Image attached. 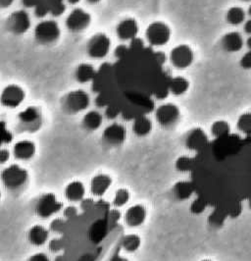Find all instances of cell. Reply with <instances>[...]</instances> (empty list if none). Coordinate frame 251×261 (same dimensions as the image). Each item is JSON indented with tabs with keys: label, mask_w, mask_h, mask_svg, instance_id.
<instances>
[{
	"label": "cell",
	"mask_w": 251,
	"mask_h": 261,
	"mask_svg": "<svg viewBox=\"0 0 251 261\" xmlns=\"http://www.w3.org/2000/svg\"><path fill=\"white\" fill-rule=\"evenodd\" d=\"M189 180L210 208L228 209L251 196V137L213 139L193 156Z\"/></svg>",
	"instance_id": "6da1fadb"
},
{
	"label": "cell",
	"mask_w": 251,
	"mask_h": 261,
	"mask_svg": "<svg viewBox=\"0 0 251 261\" xmlns=\"http://www.w3.org/2000/svg\"><path fill=\"white\" fill-rule=\"evenodd\" d=\"M29 171L19 164H11L2 170L0 180L9 193H19L29 183Z\"/></svg>",
	"instance_id": "7a4b0ae2"
},
{
	"label": "cell",
	"mask_w": 251,
	"mask_h": 261,
	"mask_svg": "<svg viewBox=\"0 0 251 261\" xmlns=\"http://www.w3.org/2000/svg\"><path fill=\"white\" fill-rule=\"evenodd\" d=\"M61 108L68 115H77L87 111L91 105V96L83 90L67 92L61 99Z\"/></svg>",
	"instance_id": "3957f363"
},
{
	"label": "cell",
	"mask_w": 251,
	"mask_h": 261,
	"mask_svg": "<svg viewBox=\"0 0 251 261\" xmlns=\"http://www.w3.org/2000/svg\"><path fill=\"white\" fill-rule=\"evenodd\" d=\"M61 37V29L58 23L52 19H44L35 27L34 38L42 46H51Z\"/></svg>",
	"instance_id": "277c9868"
},
{
	"label": "cell",
	"mask_w": 251,
	"mask_h": 261,
	"mask_svg": "<svg viewBox=\"0 0 251 261\" xmlns=\"http://www.w3.org/2000/svg\"><path fill=\"white\" fill-rule=\"evenodd\" d=\"M171 38L172 30L163 21H154L146 28V41L151 47H162L169 43Z\"/></svg>",
	"instance_id": "5b68a950"
},
{
	"label": "cell",
	"mask_w": 251,
	"mask_h": 261,
	"mask_svg": "<svg viewBox=\"0 0 251 261\" xmlns=\"http://www.w3.org/2000/svg\"><path fill=\"white\" fill-rule=\"evenodd\" d=\"M111 39L104 33H96L88 40L86 50L90 58L100 60L105 58L111 50Z\"/></svg>",
	"instance_id": "8992f818"
},
{
	"label": "cell",
	"mask_w": 251,
	"mask_h": 261,
	"mask_svg": "<svg viewBox=\"0 0 251 261\" xmlns=\"http://www.w3.org/2000/svg\"><path fill=\"white\" fill-rule=\"evenodd\" d=\"M155 120L159 126L164 129L175 127L181 119V110L178 105L172 102H166L159 105L155 109Z\"/></svg>",
	"instance_id": "52a82bcc"
},
{
	"label": "cell",
	"mask_w": 251,
	"mask_h": 261,
	"mask_svg": "<svg viewBox=\"0 0 251 261\" xmlns=\"http://www.w3.org/2000/svg\"><path fill=\"white\" fill-rule=\"evenodd\" d=\"M6 30L15 36H22L32 28L30 14L24 9L15 10L5 21Z\"/></svg>",
	"instance_id": "ba28073f"
},
{
	"label": "cell",
	"mask_w": 251,
	"mask_h": 261,
	"mask_svg": "<svg viewBox=\"0 0 251 261\" xmlns=\"http://www.w3.org/2000/svg\"><path fill=\"white\" fill-rule=\"evenodd\" d=\"M92 15L82 8H75L68 14L65 26L69 32L79 34L86 32L92 25Z\"/></svg>",
	"instance_id": "9c48e42d"
},
{
	"label": "cell",
	"mask_w": 251,
	"mask_h": 261,
	"mask_svg": "<svg viewBox=\"0 0 251 261\" xmlns=\"http://www.w3.org/2000/svg\"><path fill=\"white\" fill-rule=\"evenodd\" d=\"M63 209V203L53 193L40 196L36 204V213L41 219H48Z\"/></svg>",
	"instance_id": "30bf717a"
},
{
	"label": "cell",
	"mask_w": 251,
	"mask_h": 261,
	"mask_svg": "<svg viewBox=\"0 0 251 261\" xmlns=\"http://www.w3.org/2000/svg\"><path fill=\"white\" fill-rule=\"evenodd\" d=\"M171 65L178 70H185L192 65L194 61V51L188 44L176 45L169 54Z\"/></svg>",
	"instance_id": "8fae6325"
},
{
	"label": "cell",
	"mask_w": 251,
	"mask_h": 261,
	"mask_svg": "<svg viewBox=\"0 0 251 261\" xmlns=\"http://www.w3.org/2000/svg\"><path fill=\"white\" fill-rule=\"evenodd\" d=\"M26 99V92L16 84L7 85L0 92V105L9 109H15L23 105Z\"/></svg>",
	"instance_id": "7c38bea8"
},
{
	"label": "cell",
	"mask_w": 251,
	"mask_h": 261,
	"mask_svg": "<svg viewBox=\"0 0 251 261\" xmlns=\"http://www.w3.org/2000/svg\"><path fill=\"white\" fill-rule=\"evenodd\" d=\"M18 123L23 130L35 132L42 124V112L38 106H29L18 114Z\"/></svg>",
	"instance_id": "4fadbf2b"
},
{
	"label": "cell",
	"mask_w": 251,
	"mask_h": 261,
	"mask_svg": "<svg viewBox=\"0 0 251 261\" xmlns=\"http://www.w3.org/2000/svg\"><path fill=\"white\" fill-rule=\"evenodd\" d=\"M127 140V129L123 124L114 122L102 133V141L109 147H119Z\"/></svg>",
	"instance_id": "5bb4252c"
},
{
	"label": "cell",
	"mask_w": 251,
	"mask_h": 261,
	"mask_svg": "<svg viewBox=\"0 0 251 261\" xmlns=\"http://www.w3.org/2000/svg\"><path fill=\"white\" fill-rule=\"evenodd\" d=\"M116 36L122 41H132L137 39V35L140 33L138 22L134 18H124L121 20L116 26Z\"/></svg>",
	"instance_id": "9a60e30c"
},
{
	"label": "cell",
	"mask_w": 251,
	"mask_h": 261,
	"mask_svg": "<svg viewBox=\"0 0 251 261\" xmlns=\"http://www.w3.org/2000/svg\"><path fill=\"white\" fill-rule=\"evenodd\" d=\"M210 142V139L206 132L199 128L196 127L186 133L185 137V146L191 151L199 152L203 147H205L207 144Z\"/></svg>",
	"instance_id": "2e32d148"
},
{
	"label": "cell",
	"mask_w": 251,
	"mask_h": 261,
	"mask_svg": "<svg viewBox=\"0 0 251 261\" xmlns=\"http://www.w3.org/2000/svg\"><path fill=\"white\" fill-rule=\"evenodd\" d=\"M113 179L109 174L98 173L94 175L90 182V191L95 197H102L109 191Z\"/></svg>",
	"instance_id": "e0dca14e"
},
{
	"label": "cell",
	"mask_w": 251,
	"mask_h": 261,
	"mask_svg": "<svg viewBox=\"0 0 251 261\" xmlns=\"http://www.w3.org/2000/svg\"><path fill=\"white\" fill-rule=\"evenodd\" d=\"M147 218V209L144 204H133L125 213V223L130 228H137L144 225Z\"/></svg>",
	"instance_id": "ac0fdd59"
},
{
	"label": "cell",
	"mask_w": 251,
	"mask_h": 261,
	"mask_svg": "<svg viewBox=\"0 0 251 261\" xmlns=\"http://www.w3.org/2000/svg\"><path fill=\"white\" fill-rule=\"evenodd\" d=\"M37 153V145L31 140H20L16 142L12 148L14 158L19 161H29Z\"/></svg>",
	"instance_id": "d6986e66"
},
{
	"label": "cell",
	"mask_w": 251,
	"mask_h": 261,
	"mask_svg": "<svg viewBox=\"0 0 251 261\" xmlns=\"http://www.w3.org/2000/svg\"><path fill=\"white\" fill-rule=\"evenodd\" d=\"M221 46L226 53H239L244 46V39L238 31H232L222 37Z\"/></svg>",
	"instance_id": "ffe728a7"
},
{
	"label": "cell",
	"mask_w": 251,
	"mask_h": 261,
	"mask_svg": "<svg viewBox=\"0 0 251 261\" xmlns=\"http://www.w3.org/2000/svg\"><path fill=\"white\" fill-rule=\"evenodd\" d=\"M49 238V231L42 225L37 224L32 226L27 233L26 239L27 242L34 247H42L46 244Z\"/></svg>",
	"instance_id": "44dd1931"
},
{
	"label": "cell",
	"mask_w": 251,
	"mask_h": 261,
	"mask_svg": "<svg viewBox=\"0 0 251 261\" xmlns=\"http://www.w3.org/2000/svg\"><path fill=\"white\" fill-rule=\"evenodd\" d=\"M172 194L174 198L178 201H185L189 199L194 194V188L190 180H182L173 186Z\"/></svg>",
	"instance_id": "7402d4cb"
},
{
	"label": "cell",
	"mask_w": 251,
	"mask_h": 261,
	"mask_svg": "<svg viewBox=\"0 0 251 261\" xmlns=\"http://www.w3.org/2000/svg\"><path fill=\"white\" fill-rule=\"evenodd\" d=\"M64 196L70 202H79L86 196V187L79 180L72 181L66 185L64 190Z\"/></svg>",
	"instance_id": "603a6c76"
},
{
	"label": "cell",
	"mask_w": 251,
	"mask_h": 261,
	"mask_svg": "<svg viewBox=\"0 0 251 261\" xmlns=\"http://www.w3.org/2000/svg\"><path fill=\"white\" fill-rule=\"evenodd\" d=\"M97 70L91 63H80L76 67L74 77L79 84H89L96 78Z\"/></svg>",
	"instance_id": "cb8c5ba5"
},
{
	"label": "cell",
	"mask_w": 251,
	"mask_h": 261,
	"mask_svg": "<svg viewBox=\"0 0 251 261\" xmlns=\"http://www.w3.org/2000/svg\"><path fill=\"white\" fill-rule=\"evenodd\" d=\"M153 129V123L147 115H141L132 120V133L138 138L147 137Z\"/></svg>",
	"instance_id": "d4e9b609"
},
{
	"label": "cell",
	"mask_w": 251,
	"mask_h": 261,
	"mask_svg": "<svg viewBox=\"0 0 251 261\" xmlns=\"http://www.w3.org/2000/svg\"><path fill=\"white\" fill-rule=\"evenodd\" d=\"M103 124V115L97 110H90L86 112L81 119V126L88 132H95Z\"/></svg>",
	"instance_id": "484cf974"
},
{
	"label": "cell",
	"mask_w": 251,
	"mask_h": 261,
	"mask_svg": "<svg viewBox=\"0 0 251 261\" xmlns=\"http://www.w3.org/2000/svg\"><path fill=\"white\" fill-rule=\"evenodd\" d=\"M169 92L175 96H182L189 90V81L183 76L170 79L168 84Z\"/></svg>",
	"instance_id": "4316f807"
},
{
	"label": "cell",
	"mask_w": 251,
	"mask_h": 261,
	"mask_svg": "<svg viewBox=\"0 0 251 261\" xmlns=\"http://www.w3.org/2000/svg\"><path fill=\"white\" fill-rule=\"evenodd\" d=\"M246 11L240 6H232L226 13V21L229 25L238 27L242 25L246 20Z\"/></svg>",
	"instance_id": "83f0119b"
},
{
	"label": "cell",
	"mask_w": 251,
	"mask_h": 261,
	"mask_svg": "<svg viewBox=\"0 0 251 261\" xmlns=\"http://www.w3.org/2000/svg\"><path fill=\"white\" fill-rule=\"evenodd\" d=\"M227 219H229L227 209L212 208V211L207 217V222L214 229L222 228L225 225Z\"/></svg>",
	"instance_id": "f1b7e54d"
},
{
	"label": "cell",
	"mask_w": 251,
	"mask_h": 261,
	"mask_svg": "<svg viewBox=\"0 0 251 261\" xmlns=\"http://www.w3.org/2000/svg\"><path fill=\"white\" fill-rule=\"evenodd\" d=\"M210 133L213 139H221L232 134V127L226 120H216L212 123Z\"/></svg>",
	"instance_id": "f546056e"
},
{
	"label": "cell",
	"mask_w": 251,
	"mask_h": 261,
	"mask_svg": "<svg viewBox=\"0 0 251 261\" xmlns=\"http://www.w3.org/2000/svg\"><path fill=\"white\" fill-rule=\"evenodd\" d=\"M142 246V239L141 237L136 234H128L124 236L122 239V248L128 252V253H133L137 251Z\"/></svg>",
	"instance_id": "4dcf8cb0"
},
{
	"label": "cell",
	"mask_w": 251,
	"mask_h": 261,
	"mask_svg": "<svg viewBox=\"0 0 251 261\" xmlns=\"http://www.w3.org/2000/svg\"><path fill=\"white\" fill-rule=\"evenodd\" d=\"M238 130L244 137H251V111L243 112L237 121Z\"/></svg>",
	"instance_id": "1f68e13d"
},
{
	"label": "cell",
	"mask_w": 251,
	"mask_h": 261,
	"mask_svg": "<svg viewBox=\"0 0 251 261\" xmlns=\"http://www.w3.org/2000/svg\"><path fill=\"white\" fill-rule=\"evenodd\" d=\"M194 159L193 156L189 155H181L178 157L175 161V169L181 173H189L192 171L193 168Z\"/></svg>",
	"instance_id": "d6a6232c"
},
{
	"label": "cell",
	"mask_w": 251,
	"mask_h": 261,
	"mask_svg": "<svg viewBox=\"0 0 251 261\" xmlns=\"http://www.w3.org/2000/svg\"><path fill=\"white\" fill-rule=\"evenodd\" d=\"M130 199H131L130 191L128 189L121 188L115 192L113 199H112V204H113V206L119 208V207H123V206L127 205L129 203Z\"/></svg>",
	"instance_id": "836d02e7"
},
{
	"label": "cell",
	"mask_w": 251,
	"mask_h": 261,
	"mask_svg": "<svg viewBox=\"0 0 251 261\" xmlns=\"http://www.w3.org/2000/svg\"><path fill=\"white\" fill-rule=\"evenodd\" d=\"M208 207H209V206L207 205V203H206L204 200H202L201 198L196 196L194 199H193V200L191 201V203H190L189 211H190V213H192L193 215H200V214H203Z\"/></svg>",
	"instance_id": "e575fe53"
},
{
	"label": "cell",
	"mask_w": 251,
	"mask_h": 261,
	"mask_svg": "<svg viewBox=\"0 0 251 261\" xmlns=\"http://www.w3.org/2000/svg\"><path fill=\"white\" fill-rule=\"evenodd\" d=\"M239 66L244 70H251V49L240 57Z\"/></svg>",
	"instance_id": "d590c367"
},
{
	"label": "cell",
	"mask_w": 251,
	"mask_h": 261,
	"mask_svg": "<svg viewBox=\"0 0 251 261\" xmlns=\"http://www.w3.org/2000/svg\"><path fill=\"white\" fill-rule=\"evenodd\" d=\"M121 115L119 110L113 106H107L104 110V116L108 120H115Z\"/></svg>",
	"instance_id": "8d00e7d4"
},
{
	"label": "cell",
	"mask_w": 251,
	"mask_h": 261,
	"mask_svg": "<svg viewBox=\"0 0 251 261\" xmlns=\"http://www.w3.org/2000/svg\"><path fill=\"white\" fill-rule=\"evenodd\" d=\"M11 152L7 148H0V165H5L11 158Z\"/></svg>",
	"instance_id": "74e56055"
},
{
	"label": "cell",
	"mask_w": 251,
	"mask_h": 261,
	"mask_svg": "<svg viewBox=\"0 0 251 261\" xmlns=\"http://www.w3.org/2000/svg\"><path fill=\"white\" fill-rule=\"evenodd\" d=\"M26 261H50L49 257L43 252H37L31 255Z\"/></svg>",
	"instance_id": "f35d334b"
},
{
	"label": "cell",
	"mask_w": 251,
	"mask_h": 261,
	"mask_svg": "<svg viewBox=\"0 0 251 261\" xmlns=\"http://www.w3.org/2000/svg\"><path fill=\"white\" fill-rule=\"evenodd\" d=\"M243 26V32L245 35L247 36H250L251 37V18L249 19H246L245 22L242 24Z\"/></svg>",
	"instance_id": "ab89813d"
},
{
	"label": "cell",
	"mask_w": 251,
	"mask_h": 261,
	"mask_svg": "<svg viewBox=\"0 0 251 261\" xmlns=\"http://www.w3.org/2000/svg\"><path fill=\"white\" fill-rule=\"evenodd\" d=\"M64 213L67 218H72L77 214V209L75 208V206H69L65 209Z\"/></svg>",
	"instance_id": "60d3db41"
},
{
	"label": "cell",
	"mask_w": 251,
	"mask_h": 261,
	"mask_svg": "<svg viewBox=\"0 0 251 261\" xmlns=\"http://www.w3.org/2000/svg\"><path fill=\"white\" fill-rule=\"evenodd\" d=\"M15 0H0V9H8L12 6Z\"/></svg>",
	"instance_id": "b9f144b4"
},
{
	"label": "cell",
	"mask_w": 251,
	"mask_h": 261,
	"mask_svg": "<svg viewBox=\"0 0 251 261\" xmlns=\"http://www.w3.org/2000/svg\"><path fill=\"white\" fill-rule=\"evenodd\" d=\"M89 4H91V5H96V4H98V3H100L101 2V0H86Z\"/></svg>",
	"instance_id": "7bdbcfd3"
},
{
	"label": "cell",
	"mask_w": 251,
	"mask_h": 261,
	"mask_svg": "<svg viewBox=\"0 0 251 261\" xmlns=\"http://www.w3.org/2000/svg\"><path fill=\"white\" fill-rule=\"evenodd\" d=\"M66 1H68L70 4H77L80 0H66Z\"/></svg>",
	"instance_id": "ee69618b"
},
{
	"label": "cell",
	"mask_w": 251,
	"mask_h": 261,
	"mask_svg": "<svg viewBox=\"0 0 251 261\" xmlns=\"http://www.w3.org/2000/svg\"><path fill=\"white\" fill-rule=\"evenodd\" d=\"M246 14H247V16H249V18H251V3L249 4L247 10H246Z\"/></svg>",
	"instance_id": "f6af8a7d"
},
{
	"label": "cell",
	"mask_w": 251,
	"mask_h": 261,
	"mask_svg": "<svg viewBox=\"0 0 251 261\" xmlns=\"http://www.w3.org/2000/svg\"><path fill=\"white\" fill-rule=\"evenodd\" d=\"M246 202H247V205H248V207H249V209L251 210V196L246 200Z\"/></svg>",
	"instance_id": "bcb514c9"
},
{
	"label": "cell",
	"mask_w": 251,
	"mask_h": 261,
	"mask_svg": "<svg viewBox=\"0 0 251 261\" xmlns=\"http://www.w3.org/2000/svg\"><path fill=\"white\" fill-rule=\"evenodd\" d=\"M113 261H129V260H127V259H126V260H125V259H123V258H119V259H115V260H113Z\"/></svg>",
	"instance_id": "7dc6e473"
},
{
	"label": "cell",
	"mask_w": 251,
	"mask_h": 261,
	"mask_svg": "<svg viewBox=\"0 0 251 261\" xmlns=\"http://www.w3.org/2000/svg\"><path fill=\"white\" fill-rule=\"evenodd\" d=\"M239 1H242V2H251V0H239Z\"/></svg>",
	"instance_id": "c3c4849f"
},
{
	"label": "cell",
	"mask_w": 251,
	"mask_h": 261,
	"mask_svg": "<svg viewBox=\"0 0 251 261\" xmlns=\"http://www.w3.org/2000/svg\"><path fill=\"white\" fill-rule=\"evenodd\" d=\"M200 261H212V260H210V259H202V260H200Z\"/></svg>",
	"instance_id": "681fc988"
},
{
	"label": "cell",
	"mask_w": 251,
	"mask_h": 261,
	"mask_svg": "<svg viewBox=\"0 0 251 261\" xmlns=\"http://www.w3.org/2000/svg\"><path fill=\"white\" fill-rule=\"evenodd\" d=\"M0 199H1V191H0Z\"/></svg>",
	"instance_id": "f907efd6"
}]
</instances>
